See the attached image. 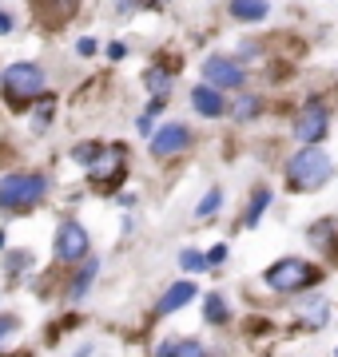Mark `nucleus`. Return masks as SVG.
Instances as JSON below:
<instances>
[{
	"label": "nucleus",
	"instance_id": "nucleus-21",
	"mask_svg": "<svg viewBox=\"0 0 338 357\" xmlns=\"http://www.w3.org/2000/svg\"><path fill=\"white\" fill-rule=\"evenodd\" d=\"M28 266H32L28 250H13V255H8V262H4V270H8V274H20V270H28Z\"/></svg>",
	"mask_w": 338,
	"mask_h": 357
},
{
	"label": "nucleus",
	"instance_id": "nucleus-8",
	"mask_svg": "<svg viewBox=\"0 0 338 357\" xmlns=\"http://www.w3.org/2000/svg\"><path fill=\"white\" fill-rule=\"evenodd\" d=\"M191 143V131H187V123H163V128H156V135H152V155L156 159H171V155H179L183 147Z\"/></svg>",
	"mask_w": 338,
	"mask_h": 357
},
{
	"label": "nucleus",
	"instance_id": "nucleus-25",
	"mask_svg": "<svg viewBox=\"0 0 338 357\" xmlns=\"http://www.w3.org/2000/svg\"><path fill=\"white\" fill-rule=\"evenodd\" d=\"M203 258H207V266H223V262H227V246H223V243H219V246H211Z\"/></svg>",
	"mask_w": 338,
	"mask_h": 357
},
{
	"label": "nucleus",
	"instance_id": "nucleus-29",
	"mask_svg": "<svg viewBox=\"0 0 338 357\" xmlns=\"http://www.w3.org/2000/svg\"><path fill=\"white\" fill-rule=\"evenodd\" d=\"M156 357H175V345L163 342V345H159V354H156Z\"/></svg>",
	"mask_w": 338,
	"mask_h": 357
},
{
	"label": "nucleus",
	"instance_id": "nucleus-11",
	"mask_svg": "<svg viewBox=\"0 0 338 357\" xmlns=\"http://www.w3.org/2000/svg\"><path fill=\"white\" fill-rule=\"evenodd\" d=\"M231 16L243 24H259L271 16V0H231Z\"/></svg>",
	"mask_w": 338,
	"mask_h": 357
},
{
	"label": "nucleus",
	"instance_id": "nucleus-9",
	"mask_svg": "<svg viewBox=\"0 0 338 357\" xmlns=\"http://www.w3.org/2000/svg\"><path fill=\"white\" fill-rule=\"evenodd\" d=\"M191 107H196L203 119H219V115L227 112V96H223L219 88H211V84H199V88L191 91Z\"/></svg>",
	"mask_w": 338,
	"mask_h": 357
},
{
	"label": "nucleus",
	"instance_id": "nucleus-1",
	"mask_svg": "<svg viewBox=\"0 0 338 357\" xmlns=\"http://www.w3.org/2000/svg\"><path fill=\"white\" fill-rule=\"evenodd\" d=\"M335 178V159L323 151V147H302V151L291 155L286 163V183L295 191H318Z\"/></svg>",
	"mask_w": 338,
	"mask_h": 357
},
{
	"label": "nucleus",
	"instance_id": "nucleus-20",
	"mask_svg": "<svg viewBox=\"0 0 338 357\" xmlns=\"http://www.w3.org/2000/svg\"><path fill=\"white\" fill-rule=\"evenodd\" d=\"M255 112H259V100L255 96H239V103L231 107V115L243 123V119H255Z\"/></svg>",
	"mask_w": 338,
	"mask_h": 357
},
{
	"label": "nucleus",
	"instance_id": "nucleus-6",
	"mask_svg": "<svg viewBox=\"0 0 338 357\" xmlns=\"http://www.w3.org/2000/svg\"><path fill=\"white\" fill-rule=\"evenodd\" d=\"M88 230L80 227V222H72V218H68V222H60V227H56V258H60V262H84V258H88Z\"/></svg>",
	"mask_w": 338,
	"mask_h": 357
},
{
	"label": "nucleus",
	"instance_id": "nucleus-2",
	"mask_svg": "<svg viewBox=\"0 0 338 357\" xmlns=\"http://www.w3.org/2000/svg\"><path fill=\"white\" fill-rule=\"evenodd\" d=\"M44 195H48V178L36 171H13L0 178V211H8V215L32 211L36 203H44Z\"/></svg>",
	"mask_w": 338,
	"mask_h": 357
},
{
	"label": "nucleus",
	"instance_id": "nucleus-26",
	"mask_svg": "<svg viewBox=\"0 0 338 357\" xmlns=\"http://www.w3.org/2000/svg\"><path fill=\"white\" fill-rule=\"evenodd\" d=\"M124 56H128V44L112 40V44H108V60H124Z\"/></svg>",
	"mask_w": 338,
	"mask_h": 357
},
{
	"label": "nucleus",
	"instance_id": "nucleus-15",
	"mask_svg": "<svg viewBox=\"0 0 338 357\" xmlns=\"http://www.w3.org/2000/svg\"><path fill=\"white\" fill-rule=\"evenodd\" d=\"M203 314H207L211 326H223V321L231 318V310H227V302H223V294H207V298H203Z\"/></svg>",
	"mask_w": 338,
	"mask_h": 357
},
{
	"label": "nucleus",
	"instance_id": "nucleus-10",
	"mask_svg": "<svg viewBox=\"0 0 338 357\" xmlns=\"http://www.w3.org/2000/svg\"><path fill=\"white\" fill-rule=\"evenodd\" d=\"M196 294H199V290H196V282H175V286H171V290L156 302V314H159V318H168V314L183 310L187 302H196Z\"/></svg>",
	"mask_w": 338,
	"mask_h": 357
},
{
	"label": "nucleus",
	"instance_id": "nucleus-19",
	"mask_svg": "<svg viewBox=\"0 0 338 357\" xmlns=\"http://www.w3.org/2000/svg\"><path fill=\"white\" fill-rule=\"evenodd\" d=\"M179 266L183 270H207V258H203V250H196V246H187V250H179Z\"/></svg>",
	"mask_w": 338,
	"mask_h": 357
},
{
	"label": "nucleus",
	"instance_id": "nucleus-7",
	"mask_svg": "<svg viewBox=\"0 0 338 357\" xmlns=\"http://www.w3.org/2000/svg\"><path fill=\"white\" fill-rule=\"evenodd\" d=\"M243 79H247V72L231 56H211L207 64H203V84H211V88H219V91L243 88Z\"/></svg>",
	"mask_w": 338,
	"mask_h": 357
},
{
	"label": "nucleus",
	"instance_id": "nucleus-24",
	"mask_svg": "<svg viewBox=\"0 0 338 357\" xmlns=\"http://www.w3.org/2000/svg\"><path fill=\"white\" fill-rule=\"evenodd\" d=\"M175 357H207V349L199 342H179L175 345Z\"/></svg>",
	"mask_w": 338,
	"mask_h": 357
},
{
	"label": "nucleus",
	"instance_id": "nucleus-14",
	"mask_svg": "<svg viewBox=\"0 0 338 357\" xmlns=\"http://www.w3.org/2000/svg\"><path fill=\"white\" fill-rule=\"evenodd\" d=\"M96 270H100V262H96V258H88V266L80 270L76 282H72V290H68V298H72V302H80V298L91 290V278H96Z\"/></svg>",
	"mask_w": 338,
	"mask_h": 357
},
{
	"label": "nucleus",
	"instance_id": "nucleus-13",
	"mask_svg": "<svg viewBox=\"0 0 338 357\" xmlns=\"http://www.w3.org/2000/svg\"><path fill=\"white\" fill-rule=\"evenodd\" d=\"M143 84H147V91H156V96H163V100H168L175 79H171L168 68H147V72H143Z\"/></svg>",
	"mask_w": 338,
	"mask_h": 357
},
{
	"label": "nucleus",
	"instance_id": "nucleus-30",
	"mask_svg": "<svg viewBox=\"0 0 338 357\" xmlns=\"http://www.w3.org/2000/svg\"><path fill=\"white\" fill-rule=\"evenodd\" d=\"M143 8H159V4H163V0H140Z\"/></svg>",
	"mask_w": 338,
	"mask_h": 357
},
{
	"label": "nucleus",
	"instance_id": "nucleus-22",
	"mask_svg": "<svg viewBox=\"0 0 338 357\" xmlns=\"http://www.w3.org/2000/svg\"><path fill=\"white\" fill-rule=\"evenodd\" d=\"M135 131H140L143 139H147V135H156V115H152V112H140V119H135Z\"/></svg>",
	"mask_w": 338,
	"mask_h": 357
},
{
	"label": "nucleus",
	"instance_id": "nucleus-5",
	"mask_svg": "<svg viewBox=\"0 0 338 357\" xmlns=\"http://www.w3.org/2000/svg\"><path fill=\"white\" fill-rule=\"evenodd\" d=\"M326 135H330V112H326L323 103H311V107L295 119V139H299L302 147H318Z\"/></svg>",
	"mask_w": 338,
	"mask_h": 357
},
{
	"label": "nucleus",
	"instance_id": "nucleus-23",
	"mask_svg": "<svg viewBox=\"0 0 338 357\" xmlns=\"http://www.w3.org/2000/svg\"><path fill=\"white\" fill-rule=\"evenodd\" d=\"M16 330H20V318H16V314H0V342L13 337Z\"/></svg>",
	"mask_w": 338,
	"mask_h": 357
},
{
	"label": "nucleus",
	"instance_id": "nucleus-3",
	"mask_svg": "<svg viewBox=\"0 0 338 357\" xmlns=\"http://www.w3.org/2000/svg\"><path fill=\"white\" fill-rule=\"evenodd\" d=\"M44 84H48V76H44V68H40L36 60H16V64H8L4 76H0V91H4L8 103H16V107L40 100V96H44Z\"/></svg>",
	"mask_w": 338,
	"mask_h": 357
},
{
	"label": "nucleus",
	"instance_id": "nucleus-18",
	"mask_svg": "<svg viewBox=\"0 0 338 357\" xmlns=\"http://www.w3.org/2000/svg\"><path fill=\"white\" fill-rule=\"evenodd\" d=\"M100 155H104V147H100V143H76V147H72V159H76L80 167H91Z\"/></svg>",
	"mask_w": 338,
	"mask_h": 357
},
{
	"label": "nucleus",
	"instance_id": "nucleus-4",
	"mask_svg": "<svg viewBox=\"0 0 338 357\" xmlns=\"http://www.w3.org/2000/svg\"><path fill=\"white\" fill-rule=\"evenodd\" d=\"M263 282H267L274 294H299V290H307V286L318 282V270H314L307 258H279L274 266H267Z\"/></svg>",
	"mask_w": 338,
	"mask_h": 357
},
{
	"label": "nucleus",
	"instance_id": "nucleus-16",
	"mask_svg": "<svg viewBox=\"0 0 338 357\" xmlns=\"http://www.w3.org/2000/svg\"><path fill=\"white\" fill-rule=\"evenodd\" d=\"M326 314H330V306H326V298H311V302L302 306V318L311 321L314 330H318V326H326Z\"/></svg>",
	"mask_w": 338,
	"mask_h": 357
},
{
	"label": "nucleus",
	"instance_id": "nucleus-17",
	"mask_svg": "<svg viewBox=\"0 0 338 357\" xmlns=\"http://www.w3.org/2000/svg\"><path fill=\"white\" fill-rule=\"evenodd\" d=\"M219 206H223V191H219V187H211V191L203 195V199H199V206H196V218H211L215 211H219Z\"/></svg>",
	"mask_w": 338,
	"mask_h": 357
},
{
	"label": "nucleus",
	"instance_id": "nucleus-27",
	"mask_svg": "<svg viewBox=\"0 0 338 357\" xmlns=\"http://www.w3.org/2000/svg\"><path fill=\"white\" fill-rule=\"evenodd\" d=\"M91 52H96V40H91V36H80V40H76V56H91Z\"/></svg>",
	"mask_w": 338,
	"mask_h": 357
},
{
	"label": "nucleus",
	"instance_id": "nucleus-31",
	"mask_svg": "<svg viewBox=\"0 0 338 357\" xmlns=\"http://www.w3.org/2000/svg\"><path fill=\"white\" fill-rule=\"evenodd\" d=\"M335 357H338V349H335Z\"/></svg>",
	"mask_w": 338,
	"mask_h": 357
},
{
	"label": "nucleus",
	"instance_id": "nucleus-12",
	"mask_svg": "<svg viewBox=\"0 0 338 357\" xmlns=\"http://www.w3.org/2000/svg\"><path fill=\"white\" fill-rule=\"evenodd\" d=\"M271 206V191L267 187H259V191L251 195V203H247V211H243V227H259V218H263V211Z\"/></svg>",
	"mask_w": 338,
	"mask_h": 357
},
{
	"label": "nucleus",
	"instance_id": "nucleus-28",
	"mask_svg": "<svg viewBox=\"0 0 338 357\" xmlns=\"http://www.w3.org/2000/svg\"><path fill=\"white\" fill-rule=\"evenodd\" d=\"M8 32H13V16L0 13V36H8Z\"/></svg>",
	"mask_w": 338,
	"mask_h": 357
}]
</instances>
